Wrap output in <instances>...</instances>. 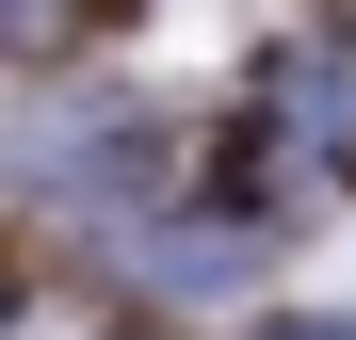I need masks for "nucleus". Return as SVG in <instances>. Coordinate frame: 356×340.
Instances as JSON below:
<instances>
[{"label": "nucleus", "mask_w": 356, "mask_h": 340, "mask_svg": "<svg viewBox=\"0 0 356 340\" xmlns=\"http://www.w3.org/2000/svg\"><path fill=\"white\" fill-rule=\"evenodd\" d=\"M259 340H356V324H259Z\"/></svg>", "instance_id": "obj_1"}]
</instances>
